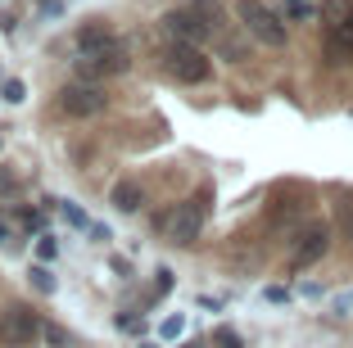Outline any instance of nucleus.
I'll list each match as a JSON object with an SVG mask.
<instances>
[{
	"mask_svg": "<svg viewBox=\"0 0 353 348\" xmlns=\"http://www.w3.org/2000/svg\"><path fill=\"white\" fill-rule=\"evenodd\" d=\"M326 249H331V226H308V231L294 240V249H290V267L303 272V267H312Z\"/></svg>",
	"mask_w": 353,
	"mask_h": 348,
	"instance_id": "nucleus-9",
	"label": "nucleus"
},
{
	"mask_svg": "<svg viewBox=\"0 0 353 348\" xmlns=\"http://www.w3.org/2000/svg\"><path fill=\"white\" fill-rule=\"evenodd\" d=\"M290 19H308V5L303 0H290Z\"/></svg>",
	"mask_w": 353,
	"mask_h": 348,
	"instance_id": "nucleus-21",
	"label": "nucleus"
},
{
	"mask_svg": "<svg viewBox=\"0 0 353 348\" xmlns=\"http://www.w3.org/2000/svg\"><path fill=\"white\" fill-rule=\"evenodd\" d=\"M181 348H204V344H195V339H190V344H181Z\"/></svg>",
	"mask_w": 353,
	"mask_h": 348,
	"instance_id": "nucleus-23",
	"label": "nucleus"
},
{
	"mask_svg": "<svg viewBox=\"0 0 353 348\" xmlns=\"http://www.w3.org/2000/svg\"><path fill=\"white\" fill-rule=\"evenodd\" d=\"M204 217H208V195L199 190L186 204L172 208V217H168V240H172L176 249H190L199 240V231H204Z\"/></svg>",
	"mask_w": 353,
	"mask_h": 348,
	"instance_id": "nucleus-5",
	"label": "nucleus"
},
{
	"mask_svg": "<svg viewBox=\"0 0 353 348\" xmlns=\"http://www.w3.org/2000/svg\"><path fill=\"white\" fill-rule=\"evenodd\" d=\"M37 254H41V258H54V240H50V236H41V245H37Z\"/></svg>",
	"mask_w": 353,
	"mask_h": 348,
	"instance_id": "nucleus-20",
	"label": "nucleus"
},
{
	"mask_svg": "<svg viewBox=\"0 0 353 348\" xmlns=\"http://www.w3.org/2000/svg\"><path fill=\"white\" fill-rule=\"evenodd\" d=\"M340 226H344V236H353V199L340 204Z\"/></svg>",
	"mask_w": 353,
	"mask_h": 348,
	"instance_id": "nucleus-17",
	"label": "nucleus"
},
{
	"mask_svg": "<svg viewBox=\"0 0 353 348\" xmlns=\"http://www.w3.org/2000/svg\"><path fill=\"white\" fill-rule=\"evenodd\" d=\"M163 32L172 37V41H186V45H199L208 37L204 14H199V10H172V14H163Z\"/></svg>",
	"mask_w": 353,
	"mask_h": 348,
	"instance_id": "nucleus-10",
	"label": "nucleus"
},
{
	"mask_svg": "<svg viewBox=\"0 0 353 348\" xmlns=\"http://www.w3.org/2000/svg\"><path fill=\"white\" fill-rule=\"evenodd\" d=\"M199 14H204V28H208V37H213V50H218L222 59L227 63H245L250 59V32L236 28V23H222L218 10H199Z\"/></svg>",
	"mask_w": 353,
	"mask_h": 348,
	"instance_id": "nucleus-6",
	"label": "nucleus"
},
{
	"mask_svg": "<svg viewBox=\"0 0 353 348\" xmlns=\"http://www.w3.org/2000/svg\"><path fill=\"white\" fill-rule=\"evenodd\" d=\"M181 330H186V317L176 312V317H168L163 326H159V335H163V339H176V335H181Z\"/></svg>",
	"mask_w": 353,
	"mask_h": 348,
	"instance_id": "nucleus-14",
	"label": "nucleus"
},
{
	"mask_svg": "<svg viewBox=\"0 0 353 348\" xmlns=\"http://www.w3.org/2000/svg\"><path fill=\"white\" fill-rule=\"evenodd\" d=\"M213 344H222V348H240V335H236V330H218V335H213Z\"/></svg>",
	"mask_w": 353,
	"mask_h": 348,
	"instance_id": "nucleus-18",
	"label": "nucleus"
},
{
	"mask_svg": "<svg viewBox=\"0 0 353 348\" xmlns=\"http://www.w3.org/2000/svg\"><path fill=\"white\" fill-rule=\"evenodd\" d=\"M104 109H109V95L100 82H68L59 91V113H68V118H95Z\"/></svg>",
	"mask_w": 353,
	"mask_h": 348,
	"instance_id": "nucleus-8",
	"label": "nucleus"
},
{
	"mask_svg": "<svg viewBox=\"0 0 353 348\" xmlns=\"http://www.w3.org/2000/svg\"><path fill=\"white\" fill-rule=\"evenodd\" d=\"M32 285L41 289V294H54V276L46 272V267H32Z\"/></svg>",
	"mask_w": 353,
	"mask_h": 348,
	"instance_id": "nucleus-12",
	"label": "nucleus"
},
{
	"mask_svg": "<svg viewBox=\"0 0 353 348\" xmlns=\"http://www.w3.org/2000/svg\"><path fill=\"white\" fill-rule=\"evenodd\" d=\"M141 204H145V190H141L136 181H118L114 185V208L118 213H136Z\"/></svg>",
	"mask_w": 353,
	"mask_h": 348,
	"instance_id": "nucleus-11",
	"label": "nucleus"
},
{
	"mask_svg": "<svg viewBox=\"0 0 353 348\" xmlns=\"http://www.w3.org/2000/svg\"><path fill=\"white\" fill-rule=\"evenodd\" d=\"M0 95H5V100H10V104H19V100H23V95H28V91H23V82H19V77H10V82L0 86Z\"/></svg>",
	"mask_w": 353,
	"mask_h": 348,
	"instance_id": "nucleus-15",
	"label": "nucleus"
},
{
	"mask_svg": "<svg viewBox=\"0 0 353 348\" xmlns=\"http://www.w3.org/2000/svg\"><path fill=\"white\" fill-rule=\"evenodd\" d=\"M150 348H154V344H150Z\"/></svg>",
	"mask_w": 353,
	"mask_h": 348,
	"instance_id": "nucleus-24",
	"label": "nucleus"
},
{
	"mask_svg": "<svg viewBox=\"0 0 353 348\" xmlns=\"http://www.w3.org/2000/svg\"><path fill=\"white\" fill-rule=\"evenodd\" d=\"M163 68H168V77H172V82H181V86H199V82H208L213 63H208V54L199 50V45L172 41V45L163 50Z\"/></svg>",
	"mask_w": 353,
	"mask_h": 348,
	"instance_id": "nucleus-4",
	"label": "nucleus"
},
{
	"mask_svg": "<svg viewBox=\"0 0 353 348\" xmlns=\"http://www.w3.org/2000/svg\"><path fill=\"white\" fill-rule=\"evenodd\" d=\"M236 19H240V28L250 32L254 41L272 45V50H281V45L290 41V28H285V19H281L276 10H268L263 0H236Z\"/></svg>",
	"mask_w": 353,
	"mask_h": 348,
	"instance_id": "nucleus-3",
	"label": "nucleus"
},
{
	"mask_svg": "<svg viewBox=\"0 0 353 348\" xmlns=\"http://www.w3.org/2000/svg\"><path fill=\"white\" fill-rule=\"evenodd\" d=\"M322 50L331 63H353V0H322Z\"/></svg>",
	"mask_w": 353,
	"mask_h": 348,
	"instance_id": "nucleus-2",
	"label": "nucleus"
},
{
	"mask_svg": "<svg viewBox=\"0 0 353 348\" xmlns=\"http://www.w3.org/2000/svg\"><path fill=\"white\" fill-rule=\"evenodd\" d=\"M0 245H14V240H10V226H5V222H0Z\"/></svg>",
	"mask_w": 353,
	"mask_h": 348,
	"instance_id": "nucleus-22",
	"label": "nucleus"
},
{
	"mask_svg": "<svg viewBox=\"0 0 353 348\" xmlns=\"http://www.w3.org/2000/svg\"><path fill=\"white\" fill-rule=\"evenodd\" d=\"M127 63H132V54H127L123 37H109V41H100V45L73 50L77 82H104V77H118V72H127Z\"/></svg>",
	"mask_w": 353,
	"mask_h": 348,
	"instance_id": "nucleus-1",
	"label": "nucleus"
},
{
	"mask_svg": "<svg viewBox=\"0 0 353 348\" xmlns=\"http://www.w3.org/2000/svg\"><path fill=\"white\" fill-rule=\"evenodd\" d=\"M41 335L46 326L32 307H5L0 312V348H32Z\"/></svg>",
	"mask_w": 353,
	"mask_h": 348,
	"instance_id": "nucleus-7",
	"label": "nucleus"
},
{
	"mask_svg": "<svg viewBox=\"0 0 353 348\" xmlns=\"http://www.w3.org/2000/svg\"><path fill=\"white\" fill-rule=\"evenodd\" d=\"M46 339H50V344H54V348H63V344H68V335H63V330H59V326H46Z\"/></svg>",
	"mask_w": 353,
	"mask_h": 348,
	"instance_id": "nucleus-19",
	"label": "nucleus"
},
{
	"mask_svg": "<svg viewBox=\"0 0 353 348\" xmlns=\"http://www.w3.org/2000/svg\"><path fill=\"white\" fill-rule=\"evenodd\" d=\"M263 298H268V303H290V289H285V285H268Z\"/></svg>",
	"mask_w": 353,
	"mask_h": 348,
	"instance_id": "nucleus-16",
	"label": "nucleus"
},
{
	"mask_svg": "<svg viewBox=\"0 0 353 348\" xmlns=\"http://www.w3.org/2000/svg\"><path fill=\"white\" fill-rule=\"evenodd\" d=\"M59 213L68 217V222H73L77 231H91V222H86V213H82V208H73V204H59Z\"/></svg>",
	"mask_w": 353,
	"mask_h": 348,
	"instance_id": "nucleus-13",
	"label": "nucleus"
}]
</instances>
